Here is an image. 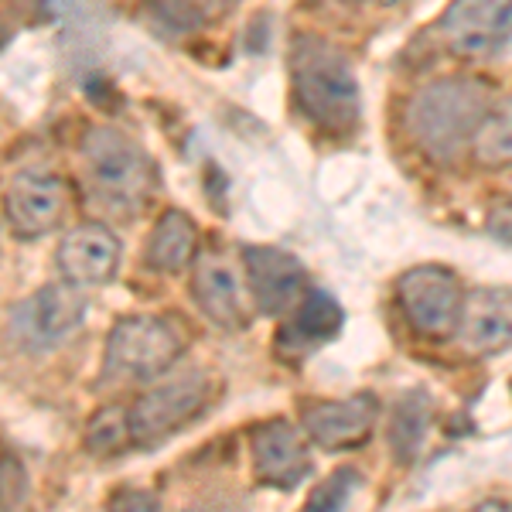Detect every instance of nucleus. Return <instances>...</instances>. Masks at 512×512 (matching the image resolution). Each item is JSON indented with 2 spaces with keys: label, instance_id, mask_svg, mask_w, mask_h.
I'll list each match as a JSON object with an SVG mask.
<instances>
[{
  "label": "nucleus",
  "instance_id": "1",
  "mask_svg": "<svg viewBox=\"0 0 512 512\" xmlns=\"http://www.w3.org/2000/svg\"><path fill=\"white\" fill-rule=\"evenodd\" d=\"M489 86L472 76H444L417 89L403 123L410 140L434 161H448L478 137L489 117Z\"/></svg>",
  "mask_w": 512,
  "mask_h": 512
},
{
  "label": "nucleus",
  "instance_id": "2",
  "mask_svg": "<svg viewBox=\"0 0 512 512\" xmlns=\"http://www.w3.org/2000/svg\"><path fill=\"white\" fill-rule=\"evenodd\" d=\"M294 103L315 127L328 134H349L359 123V79L345 52L325 38L301 35L291 45Z\"/></svg>",
  "mask_w": 512,
  "mask_h": 512
},
{
  "label": "nucleus",
  "instance_id": "3",
  "mask_svg": "<svg viewBox=\"0 0 512 512\" xmlns=\"http://www.w3.org/2000/svg\"><path fill=\"white\" fill-rule=\"evenodd\" d=\"M185 352V335L168 318H120L106 338V373L113 379H158Z\"/></svg>",
  "mask_w": 512,
  "mask_h": 512
},
{
  "label": "nucleus",
  "instance_id": "4",
  "mask_svg": "<svg viewBox=\"0 0 512 512\" xmlns=\"http://www.w3.org/2000/svg\"><path fill=\"white\" fill-rule=\"evenodd\" d=\"M209 400H212V379L202 369H188V373H178L158 386H151L130 407L134 448H154V444L175 437L181 427H188L209 407Z\"/></svg>",
  "mask_w": 512,
  "mask_h": 512
},
{
  "label": "nucleus",
  "instance_id": "5",
  "mask_svg": "<svg viewBox=\"0 0 512 512\" xmlns=\"http://www.w3.org/2000/svg\"><path fill=\"white\" fill-rule=\"evenodd\" d=\"M82 161L99 192L120 202H137L154 185V164L144 147L117 127H89L82 137Z\"/></svg>",
  "mask_w": 512,
  "mask_h": 512
},
{
  "label": "nucleus",
  "instance_id": "6",
  "mask_svg": "<svg viewBox=\"0 0 512 512\" xmlns=\"http://www.w3.org/2000/svg\"><path fill=\"white\" fill-rule=\"evenodd\" d=\"M86 321V297L72 284H45L11 315V335L24 349H59Z\"/></svg>",
  "mask_w": 512,
  "mask_h": 512
},
{
  "label": "nucleus",
  "instance_id": "7",
  "mask_svg": "<svg viewBox=\"0 0 512 512\" xmlns=\"http://www.w3.org/2000/svg\"><path fill=\"white\" fill-rule=\"evenodd\" d=\"M396 297L410 328L424 338H444L458 328L461 284L444 267H414L400 277Z\"/></svg>",
  "mask_w": 512,
  "mask_h": 512
},
{
  "label": "nucleus",
  "instance_id": "8",
  "mask_svg": "<svg viewBox=\"0 0 512 512\" xmlns=\"http://www.w3.org/2000/svg\"><path fill=\"white\" fill-rule=\"evenodd\" d=\"M4 212L21 239H38L62 226L69 212V185L52 171H21L7 185Z\"/></svg>",
  "mask_w": 512,
  "mask_h": 512
},
{
  "label": "nucleus",
  "instance_id": "9",
  "mask_svg": "<svg viewBox=\"0 0 512 512\" xmlns=\"http://www.w3.org/2000/svg\"><path fill=\"white\" fill-rule=\"evenodd\" d=\"M437 31L451 52L492 55L512 41V0H454Z\"/></svg>",
  "mask_w": 512,
  "mask_h": 512
},
{
  "label": "nucleus",
  "instance_id": "10",
  "mask_svg": "<svg viewBox=\"0 0 512 512\" xmlns=\"http://www.w3.org/2000/svg\"><path fill=\"white\" fill-rule=\"evenodd\" d=\"M243 270L253 304L263 315L294 311V304L308 291V274H304L301 260L284 250H274V246H246Z\"/></svg>",
  "mask_w": 512,
  "mask_h": 512
},
{
  "label": "nucleus",
  "instance_id": "11",
  "mask_svg": "<svg viewBox=\"0 0 512 512\" xmlns=\"http://www.w3.org/2000/svg\"><path fill=\"white\" fill-rule=\"evenodd\" d=\"M123 260L120 239L99 222H82V226L69 229L62 236L59 250H55V263L65 284L72 287H103L117 277Z\"/></svg>",
  "mask_w": 512,
  "mask_h": 512
},
{
  "label": "nucleus",
  "instance_id": "12",
  "mask_svg": "<svg viewBox=\"0 0 512 512\" xmlns=\"http://www.w3.org/2000/svg\"><path fill=\"white\" fill-rule=\"evenodd\" d=\"M256 478L274 489H294L311 475V451L287 420H263L250 434Z\"/></svg>",
  "mask_w": 512,
  "mask_h": 512
},
{
  "label": "nucleus",
  "instance_id": "13",
  "mask_svg": "<svg viewBox=\"0 0 512 512\" xmlns=\"http://www.w3.org/2000/svg\"><path fill=\"white\" fill-rule=\"evenodd\" d=\"M379 414V403L369 393H355L349 400H321L304 407V431L325 451L359 448L369 437Z\"/></svg>",
  "mask_w": 512,
  "mask_h": 512
},
{
  "label": "nucleus",
  "instance_id": "14",
  "mask_svg": "<svg viewBox=\"0 0 512 512\" xmlns=\"http://www.w3.org/2000/svg\"><path fill=\"white\" fill-rule=\"evenodd\" d=\"M192 294H195V304L202 308V315L209 318L212 325L226 328V332L246 328L243 284H239L236 267L222 253H209L195 260Z\"/></svg>",
  "mask_w": 512,
  "mask_h": 512
},
{
  "label": "nucleus",
  "instance_id": "15",
  "mask_svg": "<svg viewBox=\"0 0 512 512\" xmlns=\"http://www.w3.org/2000/svg\"><path fill=\"white\" fill-rule=\"evenodd\" d=\"M458 342L475 355H495L512 345V291H475L461 304Z\"/></svg>",
  "mask_w": 512,
  "mask_h": 512
},
{
  "label": "nucleus",
  "instance_id": "16",
  "mask_svg": "<svg viewBox=\"0 0 512 512\" xmlns=\"http://www.w3.org/2000/svg\"><path fill=\"white\" fill-rule=\"evenodd\" d=\"M198 229L195 219L178 209H168L154 222L151 236H147L144 256L147 267L161 270V274H181L188 263L198 260Z\"/></svg>",
  "mask_w": 512,
  "mask_h": 512
},
{
  "label": "nucleus",
  "instance_id": "17",
  "mask_svg": "<svg viewBox=\"0 0 512 512\" xmlns=\"http://www.w3.org/2000/svg\"><path fill=\"white\" fill-rule=\"evenodd\" d=\"M338 328H342V308L332 294L318 291V287H308L301 301L294 304V318L287 321V328L280 332L287 349L301 352L311 349V345L328 342Z\"/></svg>",
  "mask_w": 512,
  "mask_h": 512
},
{
  "label": "nucleus",
  "instance_id": "18",
  "mask_svg": "<svg viewBox=\"0 0 512 512\" xmlns=\"http://www.w3.org/2000/svg\"><path fill=\"white\" fill-rule=\"evenodd\" d=\"M427 424H431V400L414 390L396 400L393 420H390V448L400 461H414L420 444H424Z\"/></svg>",
  "mask_w": 512,
  "mask_h": 512
},
{
  "label": "nucleus",
  "instance_id": "19",
  "mask_svg": "<svg viewBox=\"0 0 512 512\" xmlns=\"http://www.w3.org/2000/svg\"><path fill=\"white\" fill-rule=\"evenodd\" d=\"M140 18L147 21L151 31L175 41L202 31L205 11L195 0H140Z\"/></svg>",
  "mask_w": 512,
  "mask_h": 512
},
{
  "label": "nucleus",
  "instance_id": "20",
  "mask_svg": "<svg viewBox=\"0 0 512 512\" xmlns=\"http://www.w3.org/2000/svg\"><path fill=\"white\" fill-rule=\"evenodd\" d=\"M475 158L489 168H509L512 164V93L485 117L475 137Z\"/></svg>",
  "mask_w": 512,
  "mask_h": 512
},
{
  "label": "nucleus",
  "instance_id": "21",
  "mask_svg": "<svg viewBox=\"0 0 512 512\" xmlns=\"http://www.w3.org/2000/svg\"><path fill=\"white\" fill-rule=\"evenodd\" d=\"M130 444H134V434H130V407L96 410L86 427L89 454H96V458H113V454L127 451Z\"/></svg>",
  "mask_w": 512,
  "mask_h": 512
},
{
  "label": "nucleus",
  "instance_id": "22",
  "mask_svg": "<svg viewBox=\"0 0 512 512\" xmlns=\"http://www.w3.org/2000/svg\"><path fill=\"white\" fill-rule=\"evenodd\" d=\"M355 489H359V472H352V468H338L335 475H328L325 482L311 492L304 512H342Z\"/></svg>",
  "mask_w": 512,
  "mask_h": 512
},
{
  "label": "nucleus",
  "instance_id": "23",
  "mask_svg": "<svg viewBox=\"0 0 512 512\" xmlns=\"http://www.w3.org/2000/svg\"><path fill=\"white\" fill-rule=\"evenodd\" d=\"M106 512H161V502L144 489H120L110 495Z\"/></svg>",
  "mask_w": 512,
  "mask_h": 512
},
{
  "label": "nucleus",
  "instance_id": "24",
  "mask_svg": "<svg viewBox=\"0 0 512 512\" xmlns=\"http://www.w3.org/2000/svg\"><path fill=\"white\" fill-rule=\"evenodd\" d=\"M485 233L492 239H499V243L512 246V202L495 205L489 212V219H485Z\"/></svg>",
  "mask_w": 512,
  "mask_h": 512
},
{
  "label": "nucleus",
  "instance_id": "25",
  "mask_svg": "<svg viewBox=\"0 0 512 512\" xmlns=\"http://www.w3.org/2000/svg\"><path fill=\"white\" fill-rule=\"evenodd\" d=\"M472 512H512L506 502H482V506H475Z\"/></svg>",
  "mask_w": 512,
  "mask_h": 512
},
{
  "label": "nucleus",
  "instance_id": "26",
  "mask_svg": "<svg viewBox=\"0 0 512 512\" xmlns=\"http://www.w3.org/2000/svg\"><path fill=\"white\" fill-rule=\"evenodd\" d=\"M195 4H198V7H202V11H212V7H219V4H222V0H195Z\"/></svg>",
  "mask_w": 512,
  "mask_h": 512
},
{
  "label": "nucleus",
  "instance_id": "27",
  "mask_svg": "<svg viewBox=\"0 0 512 512\" xmlns=\"http://www.w3.org/2000/svg\"><path fill=\"white\" fill-rule=\"evenodd\" d=\"M4 41H7V31H0V45H4Z\"/></svg>",
  "mask_w": 512,
  "mask_h": 512
}]
</instances>
